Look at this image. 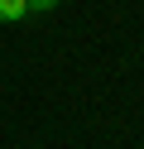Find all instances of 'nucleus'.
I'll return each instance as SVG.
<instances>
[{"label":"nucleus","instance_id":"1","mask_svg":"<svg viewBox=\"0 0 144 149\" xmlns=\"http://www.w3.org/2000/svg\"><path fill=\"white\" fill-rule=\"evenodd\" d=\"M29 15V0H0V24H19Z\"/></svg>","mask_w":144,"mask_h":149},{"label":"nucleus","instance_id":"2","mask_svg":"<svg viewBox=\"0 0 144 149\" xmlns=\"http://www.w3.org/2000/svg\"><path fill=\"white\" fill-rule=\"evenodd\" d=\"M63 0H29V15H48V10H58Z\"/></svg>","mask_w":144,"mask_h":149}]
</instances>
